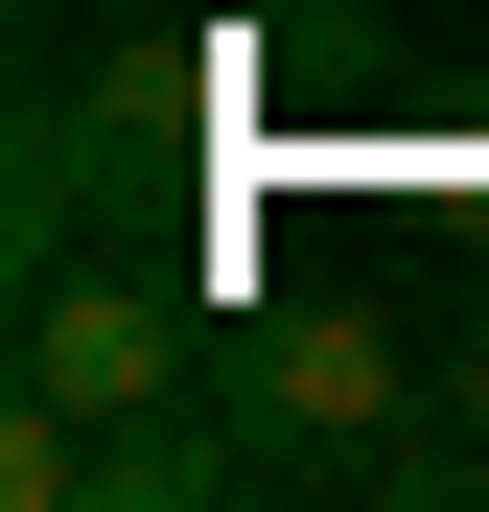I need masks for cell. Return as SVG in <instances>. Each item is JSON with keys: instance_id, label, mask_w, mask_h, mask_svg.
I'll return each instance as SVG.
<instances>
[{"instance_id": "1", "label": "cell", "mask_w": 489, "mask_h": 512, "mask_svg": "<svg viewBox=\"0 0 489 512\" xmlns=\"http://www.w3.org/2000/svg\"><path fill=\"white\" fill-rule=\"evenodd\" d=\"M210 396L257 419V466H280V489H350L396 419H420V350H396L373 303H257V326L210 350Z\"/></svg>"}, {"instance_id": "2", "label": "cell", "mask_w": 489, "mask_h": 512, "mask_svg": "<svg viewBox=\"0 0 489 512\" xmlns=\"http://www.w3.org/2000/svg\"><path fill=\"white\" fill-rule=\"evenodd\" d=\"M187 373H210V326H187L163 256H70V280H24V396L140 419V396H187Z\"/></svg>"}, {"instance_id": "3", "label": "cell", "mask_w": 489, "mask_h": 512, "mask_svg": "<svg viewBox=\"0 0 489 512\" xmlns=\"http://www.w3.org/2000/svg\"><path fill=\"white\" fill-rule=\"evenodd\" d=\"M420 419H443V443L489 466V326H443V350H420Z\"/></svg>"}]
</instances>
